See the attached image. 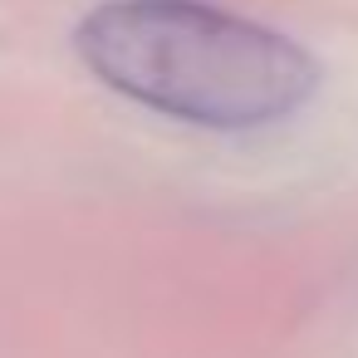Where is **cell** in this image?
<instances>
[{
	"mask_svg": "<svg viewBox=\"0 0 358 358\" xmlns=\"http://www.w3.org/2000/svg\"><path fill=\"white\" fill-rule=\"evenodd\" d=\"M79 55L108 89L201 128H265L314 94L294 40L192 0H113L79 25Z\"/></svg>",
	"mask_w": 358,
	"mask_h": 358,
	"instance_id": "obj_1",
	"label": "cell"
}]
</instances>
